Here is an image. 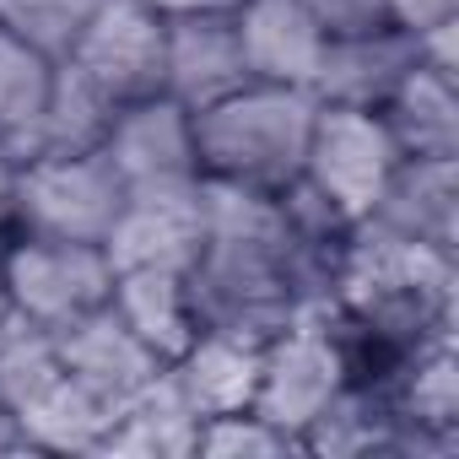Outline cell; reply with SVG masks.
<instances>
[{
  "mask_svg": "<svg viewBox=\"0 0 459 459\" xmlns=\"http://www.w3.org/2000/svg\"><path fill=\"white\" fill-rule=\"evenodd\" d=\"M65 60L82 65L125 108L135 98L162 92V76H168V22L146 6V0H103Z\"/></svg>",
  "mask_w": 459,
  "mask_h": 459,
  "instance_id": "obj_8",
  "label": "cell"
},
{
  "mask_svg": "<svg viewBox=\"0 0 459 459\" xmlns=\"http://www.w3.org/2000/svg\"><path fill=\"white\" fill-rule=\"evenodd\" d=\"M0 265H6L12 308L44 330H65L114 298V260L103 244L17 233L0 249Z\"/></svg>",
  "mask_w": 459,
  "mask_h": 459,
  "instance_id": "obj_4",
  "label": "cell"
},
{
  "mask_svg": "<svg viewBox=\"0 0 459 459\" xmlns=\"http://www.w3.org/2000/svg\"><path fill=\"white\" fill-rule=\"evenodd\" d=\"M400 157H459V76L416 60V71L378 108Z\"/></svg>",
  "mask_w": 459,
  "mask_h": 459,
  "instance_id": "obj_18",
  "label": "cell"
},
{
  "mask_svg": "<svg viewBox=\"0 0 459 459\" xmlns=\"http://www.w3.org/2000/svg\"><path fill=\"white\" fill-rule=\"evenodd\" d=\"M12 454H28V443H22L17 416H12V411H0V459H12Z\"/></svg>",
  "mask_w": 459,
  "mask_h": 459,
  "instance_id": "obj_31",
  "label": "cell"
},
{
  "mask_svg": "<svg viewBox=\"0 0 459 459\" xmlns=\"http://www.w3.org/2000/svg\"><path fill=\"white\" fill-rule=\"evenodd\" d=\"M346 384V362L335 351V335L325 325V308H308L298 314L281 335L265 341V362H260V389H255V405L276 432H287L303 454V432L308 421L341 394Z\"/></svg>",
  "mask_w": 459,
  "mask_h": 459,
  "instance_id": "obj_6",
  "label": "cell"
},
{
  "mask_svg": "<svg viewBox=\"0 0 459 459\" xmlns=\"http://www.w3.org/2000/svg\"><path fill=\"white\" fill-rule=\"evenodd\" d=\"M384 12L405 33H432V28L459 17V0H384Z\"/></svg>",
  "mask_w": 459,
  "mask_h": 459,
  "instance_id": "obj_28",
  "label": "cell"
},
{
  "mask_svg": "<svg viewBox=\"0 0 459 459\" xmlns=\"http://www.w3.org/2000/svg\"><path fill=\"white\" fill-rule=\"evenodd\" d=\"M303 12L314 17V28L325 39H351V33H373V28H394L384 0H303Z\"/></svg>",
  "mask_w": 459,
  "mask_h": 459,
  "instance_id": "obj_27",
  "label": "cell"
},
{
  "mask_svg": "<svg viewBox=\"0 0 459 459\" xmlns=\"http://www.w3.org/2000/svg\"><path fill=\"white\" fill-rule=\"evenodd\" d=\"M12 189H17V152L0 135V249L17 238V211H12Z\"/></svg>",
  "mask_w": 459,
  "mask_h": 459,
  "instance_id": "obj_29",
  "label": "cell"
},
{
  "mask_svg": "<svg viewBox=\"0 0 459 459\" xmlns=\"http://www.w3.org/2000/svg\"><path fill=\"white\" fill-rule=\"evenodd\" d=\"M200 416L162 368L146 389H135L119 411L108 437L98 443V459H195Z\"/></svg>",
  "mask_w": 459,
  "mask_h": 459,
  "instance_id": "obj_17",
  "label": "cell"
},
{
  "mask_svg": "<svg viewBox=\"0 0 459 459\" xmlns=\"http://www.w3.org/2000/svg\"><path fill=\"white\" fill-rule=\"evenodd\" d=\"M389 443H394V405L389 394L362 384H341V394L303 432V454L314 459H373L389 454Z\"/></svg>",
  "mask_w": 459,
  "mask_h": 459,
  "instance_id": "obj_22",
  "label": "cell"
},
{
  "mask_svg": "<svg viewBox=\"0 0 459 459\" xmlns=\"http://www.w3.org/2000/svg\"><path fill=\"white\" fill-rule=\"evenodd\" d=\"M108 303L162 362H173L200 335L184 271H114V298Z\"/></svg>",
  "mask_w": 459,
  "mask_h": 459,
  "instance_id": "obj_19",
  "label": "cell"
},
{
  "mask_svg": "<svg viewBox=\"0 0 459 459\" xmlns=\"http://www.w3.org/2000/svg\"><path fill=\"white\" fill-rule=\"evenodd\" d=\"M146 6H152L162 22H173V17H211V12H233L238 0H146Z\"/></svg>",
  "mask_w": 459,
  "mask_h": 459,
  "instance_id": "obj_30",
  "label": "cell"
},
{
  "mask_svg": "<svg viewBox=\"0 0 459 459\" xmlns=\"http://www.w3.org/2000/svg\"><path fill=\"white\" fill-rule=\"evenodd\" d=\"M17 308H12V287H6V265H0V319H12Z\"/></svg>",
  "mask_w": 459,
  "mask_h": 459,
  "instance_id": "obj_32",
  "label": "cell"
},
{
  "mask_svg": "<svg viewBox=\"0 0 459 459\" xmlns=\"http://www.w3.org/2000/svg\"><path fill=\"white\" fill-rule=\"evenodd\" d=\"M421 49L416 33L405 28H373V33H351V39H325L319 71H314V98L319 103H341V108H384L389 92L416 71Z\"/></svg>",
  "mask_w": 459,
  "mask_h": 459,
  "instance_id": "obj_13",
  "label": "cell"
},
{
  "mask_svg": "<svg viewBox=\"0 0 459 459\" xmlns=\"http://www.w3.org/2000/svg\"><path fill=\"white\" fill-rule=\"evenodd\" d=\"M249 60L238 44L233 12H211V17H173L168 22V76L162 92L178 98L189 114L211 108L216 98L249 87Z\"/></svg>",
  "mask_w": 459,
  "mask_h": 459,
  "instance_id": "obj_12",
  "label": "cell"
},
{
  "mask_svg": "<svg viewBox=\"0 0 459 459\" xmlns=\"http://www.w3.org/2000/svg\"><path fill=\"white\" fill-rule=\"evenodd\" d=\"M17 427H22L28 454H71V459L87 454V459H98V443L114 427V405L60 373L55 384H44L17 411Z\"/></svg>",
  "mask_w": 459,
  "mask_h": 459,
  "instance_id": "obj_20",
  "label": "cell"
},
{
  "mask_svg": "<svg viewBox=\"0 0 459 459\" xmlns=\"http://www.w3.org/2000/svg\"><path fill=\"white\" fill-rule=\"evenodd\" d=\"M60 378V351H55V330L12 314L0 319V411H22L44 384Z\"/></svg>",
  "mask_w": 459,
  "mask_h": 459,
  "instance_id": "obj_24",
  "label": "cell"
},
{
  "mask_svg": "<svg viewBox=\"0 0 459 459\" xmlns=\"http://www.w3.org/2000/svg\"><path fill=\"white\" fill-rule=\"evenodd\" d=\"M319 98L308 87L249 82L195 114V157L200 178L244 184V189H281L303 173L308 130Z\"/></svg>",
  "mask_w": 459,
  "mask_h": 459,
  "instance_id": "obj_2",
  "label": "cell"
},
{
  "mask_svg": "<svg viewBox=\"0 0 459 459\" xmlns=\"http://www.w3.org/2000/svg\"><path fill=\"white\" fill-rule=\"evenodd\" d=\"M205 227H211V189L200 173L130 184L103 249L114 271H184L189 276V265L205 249Z\"/></svg>",
  "mask_w": 459,
  "mask_h": 459,
  "instance_id": "obj_5",
  "label": "cell"
},
{
  "mask_svg": "<svg viewBox=\"0 0 459 459\" xmlns=\"http://www.w3.org/2000/svg\"><path fill=\"white\" fill-rule=\"evenodd\" d=\"M103 157L114 162V173L130 184H157V178H195L200 157H195V114L168 98H135L114 114L108 135H103Z\"/></svg>",
  "mask_w": 459,
  "mask_h": 459,
  "instance_id": "obj_11",
  "label": "cell"
},
{
  "mask_svg": "<svg viewBox=\"0 0 459 459\" xmlns=\"http://www.w3.org/2000/svg\"><path fill=\"white\" fill-rule=\"evenodd\" d=\"M55 351H60V373L76 378L82 389H92L98 400H108L114 411L168 368V362L114 314V303H103V308L82 314L76 325L55 330Z\"/></svg>",
  "mask_w": 459,
  "mask_h": 459,
  "instance_id": "obj_10",
  "label": "cell"
},
{
  "mask_svg": "<svg viewBox=\"0 0 459 459\" xmlns=\"http://www.w3.org/2000/svg\"><path fill=\"white\" fill-rule=\"evenodd\" d=\"M378 227L432 249H459V157H400L378 205Z\"/></svg>",
  "mask_w": 459,
  "mask_h": 459,
  "instance_id": "obj_14",
  "label": "cell"
},
{
  "mask_svg": "<svg viewBox=\"0 0 459 459\" xmlns=\"http://www.w3.org/2000/svg\"><path fill=\"white\" fill-rule=\"evenodd\" d=\"M260 362H265V341H244L227 330H200L173 362V384L184 389V400L195 405V416H227V411H249L255 389H260Z\"/></svg>",
  "mask_w": 459,
  "mask_h": 459,
  "instance_id": "obj_16",
  "label": "cell"
},
{
  "mask_svg": "<svg viewBox=\"0 0 459 459\" xmlns=\"http://www.w3.org/2000/svg\"><path fill=\"white\" fill-rule=\"evenodd\" d=\"M119 103L71 60H55L49 71V98L39 114V141L33 152H98Z\"/></svg>",
  "mask_w": 459,
  "mask_h": 459,
  "instance_id": "obj_21",
  "label": "cell"
},
{
  "mask_svg": "<svg viewBox=\"0 0 459 459\" xmlns=\"http://www.w3.org/2000/svg\"><path fill=\"white\" fill-rule=\"evenodd\" d=\"M233 22H238V44H244V60H249L255 82L314 87L325 33L303 12V0H238Z\"/></svg>",
  "mask_w": 459,
  "mask_h": 459,
  "instance_id": "obj_15",
  "label": "cell"
},
{
  "mask_svg": "<svg viewBox=\"0 0 459 459\" xmlns=\"http://www.w3.org/2000/svg\"><path fill=\"white\" fill-rule=\"evenodd\" d=\"M400 162L394 135L384 130V119L373 108H341V103H319L314 130H308V157H303V178L351 221H362L389 173Z\"/></svg>",
  "mask_w": 459,
  "mask_h": 459,
  "instance_id": "obj_7",
  "label": "cell"
},
{
  "mask_svg": "<svg viewBox=\"0 0 459 459\" xmlns=\"http://www.w3.org/2000/svg\"><path fill=\"white\" fill-rule=\"evenodd\" d=\"M287 454H298V443L287 432H276L260 411L205 416L200 443H195V459H287Z\"/></svg>",
  "mask_w": 459,
  "mask_h": 459,
  "instance_id": "obj_26",
  "label": "cell"
},
{
  "mask_svg": "<svg viewBox=\"0 0 459 459\" xmlns=\"http://www.w3.org/2000/svg\"><path fill=\"white\" fill-rule=\"evenodd\" d=\"M330 303L346 308L351 319L373 325L394 346L421 351V346L454 335L459 265L448 249L400 238L389 227H378L373 216H362L341 249Z\"/></svg>",
  "mask_w": 459,
  "mask_h": 459,
  "instance_id": "obj_1",
  "label": "cell"
},
{
  "mask_svg": "<svg viewBox=\"0 0 459 459\" xmlns=\"http://www.w3.org/2000/svg\"><path fill=\"white\" fill-rule=\"evenodd\" d=\"M49 71H55V60H44L17 33L0 28V135L12 141L17 162L39 141V114H44V98H49Z\"/></svg>",
  "mask_w": 459,
  "mask_h": 459,
  "instance_id": "obj_23",
  "label": "cell"
},
{
  "mask_svg": "<svg viewBox=\"0 0 459 459\" xmlns=\"http://www.w3.org/2000/svg\"><path fill=\"white\" fill-rule=\"evenodd\" d=\"M394 443L389 459H454L459 454V346H421L389 389Z\"/></svg>",
  "mask_w": 459,
  "mask_h": 459,
  "instance_id": "obj_9",
  "label": "cell"
},
{
  "mask_svg": "<svg viewBox=\"0 0 459 459\" xmlns=\"http://www.w3.org/2000/svg\"><path fill=\"white\" fill-rule=\"evenodd\" d=\"M125 205V178L114 162L98 152H28L17 162V233L39 238H76V244H103L108 227Z\"/></svg>",
  "mask_w": 459,
  "mask_h": 459,
  "instance_id": "obj_3",
  "label": "cell"
},
{
  "mask_svg": "<svg viewBox=\"0 0 459 459\" xmlns=\"http://www.w3.org/2000/svg\"><path fill=\"white\" fill-rule=\"evenodd\" d=\"M103 0H0V28L17 33L44 60H65Z\"/></svg>",
  "mask_w": 459,
  "mask_h": 459,
  "instance_id": "obj_25",
  "label": "cell"
}]
</instances>
